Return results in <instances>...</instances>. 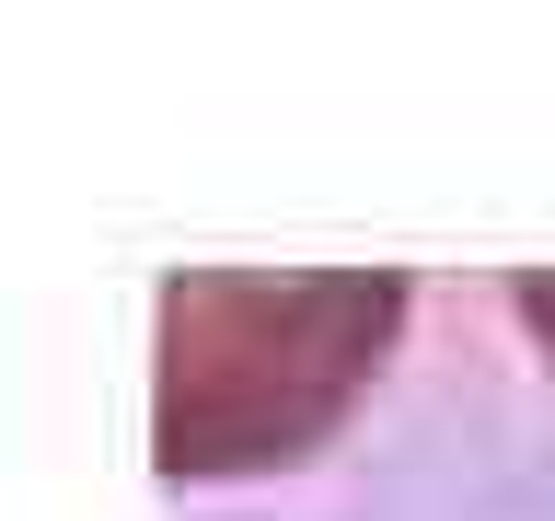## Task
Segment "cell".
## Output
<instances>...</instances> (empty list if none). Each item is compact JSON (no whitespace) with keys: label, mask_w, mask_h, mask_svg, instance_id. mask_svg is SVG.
<instances>
[{"label":"cell","mask_w":555,"mask_h":521,"mask_svg":"<svg viewBox=\"0 0 555 521\" xmlns=\"http://www.w3.org/2000/svg\"><path fill=\"white\" fill-rule=\"evenodd\" d=\"M520 325H532V336L555 347V278H520Z\"/></svg>","instance_id":"obj_1"}]
</instances>
